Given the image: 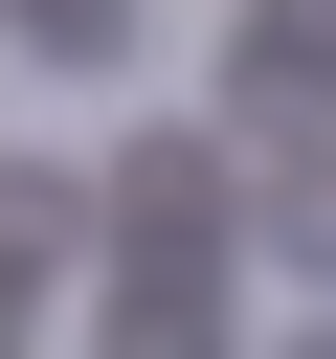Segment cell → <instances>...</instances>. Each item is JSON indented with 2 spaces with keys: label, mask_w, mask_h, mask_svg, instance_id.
Instances as JSON below:
<instances>
[{
  "label": "cell",
  "mask_w": 336,
  "mask_h": 359,
  "mask_svg": "<svg viewBox=\"0 0 336 359\" xmlns=\"http://www.w3.org/2000/svg\"><path fill=\"white\" fill-rule=\"evenodd\" d=\"M22 22V67H134V0H0Z\"/></svg>",
  "instance_id": "obj_3"
},
{
  "label": "cell",
  "mask_w": 336,
  "mask_h": 359,
  "mask_svg": "<svg viewBox=\"0 0 336 359\" xmlns=\"http://www.w3.org/2000/svg\"><path fill=\"white\" fill-rule=\"evenodd\" d=\"M291 359H336V314H314V337H291Z\"/></svg>",
  "instance_id": "obj_4"
},
{
  "label": "cell",
  "mask_w": 336,
  "mask_h": 359,
  "mask_svg": "<svg viewBox=\"0 0 336 359\" xmlns=\"http://www.w3.org/2000/svg\"><path fill=\"white\" fill-rule=\"evenodd\" d=\"M269 247H291V269L336 292V135H291V180H269Z\"/></svg>",
  "instance_id": "obj_2"
},
{
  "label": "cell",
  "mask_w": 336,
  "mask_h": 359,
  "mask_svg": "<svg viewBox=\"0 0 336 359\" xmlns=\"http://www.w3.org/2000/svg\"><path fill=\"white\" fill-rule=\"evenodd\" d=\"M224 90L314 135V90H336V0H246V22H224Z\"/></svg>",
  "instance_id": "obj_1"
}]
</instances>
